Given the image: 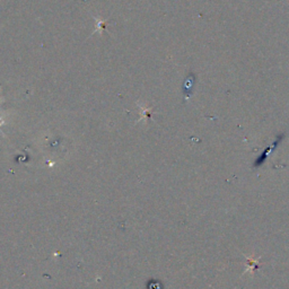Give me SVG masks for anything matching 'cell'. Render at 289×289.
Wrapping results in <instances>:
<instances>
[{
	"instance_id": "1",
	"label": "cell",
	"mask_w": 289,
	"mask_h": 289,
	"mask_svg": "<svg viewBox=\"0 0 289 289\" xmlns=\"http://www.w3.org/2000/svg\"><path fill=\"white\" fill-rule=\"evenodd\" d=\"M284 136H285L284 134H283L282 136H278L277 139H276V142H275L273 144H270V146L268 147V148H266V150L262 152V154L260 155V157H259V158L257 159L256 163H254V166H257V167H258V166H261V165H262L263 163H265L266 159H267L268 154H269L270 151H273V150L275 149V148H277V147H278V144L283 142Z\"/></svg>"
},
{
	"instance_id": "2",
	"label": "cell",
	"mask_w": 289,
	"mask_h": 289,
	"mask_svg": "<svg viewBox=\"0 0 289 289\" xmlns=\"http://www.w3.org/2000/svg\"><path fill=\"white\" fill-rule=\"evenodd\" d=\"M95 20H96V31H99V33H102L104 31V26H105V24H106V22H104V20H102V19H100V18H95Z\"/></svg>"
}]
</instances>
